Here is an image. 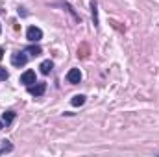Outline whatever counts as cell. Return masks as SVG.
<instances>
[{
    "label": "cell",
    "instance_id": "cell-5",
    "mask_svg": "<svg viewBox=\"0 0 159 157\" xmlns=\"http://www.w3.org/2000/svg\"><path fill=\"white\" fill-rule=\"evenodd\" d=\"M67 81L69 83H72V85H78L80 81H81V72H80V69H70L69 72H67Z\"/></svg>",
    "mask_w": 159,
    "mask_h": 157
},
{
    "label": "cell",
    "instance_id": "cell-12",
    "mask_svg": "<svg viewBox=\"0 0 159 157\" xmlns=\"http://www.w3.org/2000/svg\"><path fill=\"white\" fill-rule=\"evenodd\" d=\"M7 78H9V72H7L4 67H0V81H6Z\"/></svg>",
    "mask_w": 159,
    "mask_h": 157
},
{
    "label": "cell",
    "instance_id": "cell-3",
    "mask_svg": "<svg viewBox=\"0 0 159 157\" xmlns=\"http://www.w3.org/2000/svg\"><path fill=\"white\" fill-rule=\"evenodd\" d=\"M44 91H46V83H44V81H39V83L35 81L34 85H30V87H28V92H30L32 96H43V94H44Z\"/></svg>",
    "mask_w": 159,
    "mask_h": 157
},
{
    "label": "cell",
    "instance_id": "cell-6",
    "mask_svg": "<svg viewBox=\"0 0 159 157\" xmlns=\"http://www.w3.org/2000/svg\"><path fill=\"white\" fill-rule=\"evenodd\" d=\"M39 69H41V74L48 76V74L52 72V69H54V63H52L50 59H44V61H43V63L39 65Z\"/></svg>",
    "mask_w": 159,
    "mask_h": 157
},
{
    "label": "cell",
    "instance_id": "cell-2",
    "mask_svg": "<svg viewBox=\"0 0 159 157\" xmlns=\"http://www.w3.org/2000/svg\"><path fill=\"white\" fill-rule=\"evenodd\" d=\"M26 39L30 41V43H39L43 39V30L37 28V26H30L26 30Z\"/></svg>",
    "mask_w": 159,
    "mask_h": 157
},
{
    "label": "cell",
    "instance_id": "cell-9",
    "mask_svg": "<svg viewBox=\"0 0 159 157\" xmlns=\"http://www.w3.org/2000/svg\"><path fill=\"white\" fill-rule=\"evenodd\" d=\"M15 117H17V113H15V111H6V113L2 115V122H4L6 126H9V124L15 120Z\"/></svg>",
    "mask_w": 159,
    "mask_h": 157
},
{
    "label": "cell",
    "instance_id": "cell-10",
    "mask_svg": "<svg viewBox=\"0 0 159 157\" xmlns=\"http://www.w3.org/2000/svg\"><path fill=\"white\" fill-rule=\"evenodd\" d=\"M91 9H93V22L98 28V4H96V0H91Z\"/></svg>",
    "mask_w": 159,
    "mask_h": 157
},
{
    "label": "cell",
    "instance_id": "cell-4",
    "mask_svg": "<svg viewBox=\"0 0 159 157\" xmlns=\"http://www.w3.org/2000/svg\"><path fill=\"white\" fill-rule=\"evenodd\" d=\"M20 83L26 85V87L34 85V83H35V70H26V72H22V74H20Z\"/></svg>",
    "mask_w": 159,
    "mask_h": 157
},
{
    "label": "cell",
    "instance_id": "cell-11",
    "mask_svg": "<svg viewBox=\"0 0 159 157\" xmlns=\"http://www.w3.org/2000/svg\"><path fill=\"white\" fill-rule=\"evenodd\" d=\"M13 152V144L9 142V141H4L2 144H0V155L2 154H11Z\"/></svg>",
    "mask_w": 159,
    "mask_h": 157
},
{
    "label": "cell",
    "instance_id": "cell-15",
    "mask_svg": "<svg viewBox=\"0 0 159 157\" xmlns=\"http://www.w3.org/2000/svg\"><path fill=\"white\" fill-rule=\"evenodd\" d=\"M0 34H2V24H0Z\"/></svg>",
    "mask_w": 159,
    "mask_h": 157
},
{
    "label": "cell",
    "instance_id": "cell-13",
    "mask_svg": "<svg viewBox=\"0 0 159 157\" xmlns=\"http://www.w3.org/2000/svg\"><path fill=\"white\" fill-rule=\"evenodd\" d=\"M2 57H4V48L0 46V59H2Z\"/></svg>",
    "mask_w": 159,
    "mask_h": 157
},
{
    "label": "cell",
    "instance_id": "cell-7",
    "mask_svg": "<svg viewBox=\"0 0 159 157\" xmlns=\"http://www.w3.org/2000/svg\"><path fill=\"white\" fill-rule=\"evenodd\" d=\"M26 52H28L32 57H37V56H41V54H43V48H41L39 44H35V43H34V44L26 46Z\"/></svg>",
    "mask_w": 159,
    "mask_h": 157
},
{
    "label": "cell",
    "instance_id": "cell-8",
    "mask_svg": "<svg viewBox=\"0 0 159 157\" xmlns=\"http://www.w3.org/2000/svg\"><path fill=\"white\" fill-rule=\"evenodd\" d=\"M85 100H87V96H85V94H76V96H72L70 104H72L74 107H80V105H83V104H85Z\"/></svg>",
    "mask_w": 159,
    "mask_h": 157
},
{
    "label": "cell",
    "instance_id": "cell-1",
    "mask_svg": "<svg viewBox=\"0 0 159 157\" xmlns=\"http://www.w3.org/2000/svg\"><path fill=\"white\" fill-rule=\"evenodd\" d=\"M28 59H30V54L26 52V48H22V50H15L13 54H11V65L13 67H24L26 63H28Z\"/></svg>",
    "mask_w": 159,
    "mask_h": 157
},
{
    "label": "cell",
    "instance_id": "cell-14",
    "mask_svg": "<svg viewBox=\"0 0 159 157\" xmlns=\"http://www.w3.org/2000/svg\"><path fill=\"white\" fill-rule=\"evenodd\" d=\"M2 128H6V124H4V122H2V118H0V129H2Z\"/></svg>",
    "mask_w": 159,
    "mask_h": 157
}]
</instances>
